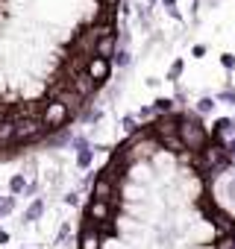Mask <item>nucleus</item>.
I'll return each instance as SVG.
<instances>
[{"instance_id": "7ed1b4c3", "label": "nucleus", "mask_w": 235, "mask_h": 249, "mask_svg": "<svg viewBox=\"0 0 235 249\" xmlns=\"http://www.w3.org/2000/svg\"><path fill=\"white\" fill-rule=\"evenodd\" d=\"M150 135L156 141H165V138H176L179 135V114H159L150 126Z\"/></svg>"}, {"instance_id": "aec40b11", "label": "nucleus", "mask_w": 235, "mask_h": 249, "mask_svg": "<svg viewBox=\"0 0 235 249\" xmlns=\"http://www.w3.org/2000/svg\"><path fill=\"white\" fill-rule=\"evenodd\" d=\"M30 185H27V179H24V173H18V176H12V182H9V191L12 194H24Z\"/></svg>"}, {"instance_id": "20e7f679", "label": "nucleus", "mask_w": 235, "mask_h": 249, "mask_svg": "<svg viewBox=\"0 0 235 249\" xmlns=\"http://www.w3.org/2000/svg\"><path fill=\"white\" fill-rule=\"evenodd\" d=\"M85 71H88V76H91L97 85H103V82H109V76H112V59L91 56L88 65H85Z\"/></svg>"}, {"instance_id": "6ab92c4d", "label": "nucleus", "mask_w": 235, "mask_h": 249, "mask_svg": "<svg viewBox=\"0 0 235 249\" xmlns=\"http://www.w3.org/2000/svg\"><path fill=\"white\" fill-rule=\"evenodd\" d=\"M136 117H138V123H147V120H156V117H159V111H156L153 106H141Z\"/></svg>"}, {"instance_id": "1a4fd4ad", "label": "nucleus", "mask_w": 235, "mask_h": 249, "mask_svg": "<svg viewBox=\"0 0 235 249\" xmlns=\"http://www.w3.org/2000/svg\"><path fill=\"white\" fill-rule=\"evenodd\" d=\"M79 249H100V231L91 220H85V226L79 231Z\"/></svg>"}, {"instance_id": "ddd939ff", "label": "nucleus", "mask_w": 235, "mask_h": 249, "mask_svg": "<svg viewBox=\"0 0 235 249\" xmlns=\"http://www.w3.org/2000/svg\"><path fill=\"white\" fill-rule=\"evenodd\" d=\"M215 106H217V100H215V97H200V100H197V106H194V111H197L200 117H206V114H212V111H215Z\"/></svg>"}, {"instance_id": "9b49d317", "label": "nucleus", "mask_w": 235, "mask_h": 249, "mask_svg": "<svg viewBox=\"0 0 235 249\" xmlns=\"http://www.w3.org/2000/svg\"><path fill=\"white\" fill-rule=\"evenodd\" d=\"M15 132H18V123H15L12 117L0 120V147H6V144H15Z\"/></svg>"}, {"instance_id": "a211bd4d", "label": "nucleus", "mask_w": 235, "mask_h": 249, "mask_svg": "<svg viewBox=\"0 0 235 249\" xmlns=\"http://www.w3.org/2000/svg\"><path fill=\"white\" fill-rule=\"evenodd\" d=\"M118 68H130V62H133V56H130V50L127 47H118V53H115V59H112Z\"/></svg>"}, {"instance_id": "412c9836", "label": "nucleus", "mask_w": 235, "mask_h": 249, "mask_svg": "<svg viewBox=\"0 0 235 249\" xmlns=\"http://www.w3.org/2000/svg\"><path fill=\"white\" fill-rule=\"evenodd\" d=\"M15 211V196H0V217Z\"/></svg>"}, {"instance_id": "9d476101", "label": "nucleus", "mask_w": 235, "mask_h": 249, "mask_svg": "<svg viewBox=\"0 0 235 249\" xmlns=\"http://www.w3.org/2000/svg\"><path fill=\"white\" fill-rule=\"evenodd\" d=\"M115 53H118V36H115V33H106V36L97 41V50H94V56L115 59Z\"/></svg>"}, {"instance_id": "f257e3e1", "label": "nucleus", "mask_w": 235, "mask_h": 249, "mask_svg": "<svg viewBox=\"0 0 235 249\" xmlns=\"http://www.w3.org/2000/svg\"><path fill=\"white\" fill-rule=\"evenodd\" d=\"M179 141H182L185 153H194V156H197L203 147H209L212 135H209V129L203 126V117H200L197 111H182V114H179Z\"/></svg>"}, {"instance_id": "f03ea898", "label": "nucleus", "mask_w": 235, "mask_h": 249, "mask_svg": "<svg viewBox=\"0 0 235 249\" xmlns=\"http://www.w3.org/2000/svg\"><path fill=\"white\" fill-rule=\"evenodd\" d=\"M71 108L62 103V100H47L44 103V111H41V120H44V126H47V132H53V129H62L65 123L71 120Z\"/></svg>"}, {"instance_id": "c756f323", "label": "nucleus", "mask_w": 235, "mask_h": 249, "mask_svg": "<svg viewBox=\"0 0 235 249\" xmlns=\"http://www.w3.org/2000/svg\"><path fill=\"white\" fill-rule=\"evenodd\" d=\"M6 240H9V234H6V231H0V243H6Z\"/></svg>"}, {"instance_id": "423d86ee", "label": "nucleus", "mask_w": 235, "mask_h": 249, "mask_svg": "<svg viewBox=\"0 0 235 249\" xmlns=\"http://www.w3.org/2000/svg\"><path fill=\"white\" fill-rule=\"evenodd\" d=\"M85 220L106 226V223L112 220V202H103V199H91V202H88V208H85Z\"/></svg>"}, {"instance_id": "4468645a", "label": "nucleus", "mask_w": 235, "mask_h": 249, "mask_svg": "<svg viewBox=\"0 0 235 249\" xmlns=\"http://www.w3.org/2000/svg\"><path fill=\"white\" fill-rule=\"evenodd\" d=\"M174 106H176L174 97H159V100L153 103V108H156L159 114H174Z\"/></svg>"}, {"instance_id": "bb28decb", "label": "nucleus", "mask_w": 235, "mask_h": 249, "mask_svg": "<svg viewBox=\"0 0 235 249\" xmlns=\"http://www.w3.org/2000/svg\"><path fill=\"white\" fill-rule=\"evenodd\" d=\"M223 147H226V153H229V159L235 161V138H229V141H226Z\"/></svg>"}, {"instance_id": "f8f14e48", "label": "nucleus", "mask_w": 235, "mask_h": 249, "mask_svg": "<svg viewBox=\"0 0 235 249\" xmlns=\"http://www.w3.org/2000/svg\"><path fill=\"white\" fill-rule=\"evenodd\" d=\"M121 126H124V132H127L130 138L141 135V126H138V117H136V114H127V117L121 120Z\"/></svg>"}, {"instance_id": "4be33fe9", "label": "nucleus", "mask_w": 235, "mask_h": 249, "mask_svg": "<svg viewBox=\"0 0 235 249\" xmlns=\"http://www.w3.org/2000/svg\"><path fill=\"white\" fill-rule=\"evenodd\" d=\"M182 71H185V62H182V59H176V62L171 65V71H168V79H171V82H176V79L182 76Z\"/></svg>"}, {"instance_id": "cd10ccee", "label": "nucleus", "mask_w": 235, "mask_h": 249, "mask_svg": "<svg viewBox=\"0 0 235 249\" xmlns=\"http://www.w3.org/2000/svg\"><path fill=\"white\" fill-rule=\"evenodd\" d=\"M65 202H68V205H77V202H79V194H77V191H71V194L65 196Z\"/></svg>"}, {"instance_id": "dca6fc26", "label": "nucleus", "mask_w": 235, "mask_h": 249, "mask_svg": "<svg viewBox=\"0 0 235 249\" xmlns=\"http://www.w3.org/2000/svg\"><path fill=\"white\" fill-rule=\"evenodd\" d=\"M91 161H94V150H91V147H85V150H79V153H77V164H79L82 170H88V167H91Z\"/></svg>"}, {"instance_id": "5701e85b", "label": "nucleus", "mask_w": 235, "mask_h": 249, "mask_svg": "<svg viewBox=\"0 0 235 249\" xmlns=\"http://www.w3.org/2000/svg\"><path fill=\"white\" fill-rule=\"evenodd\" d=\"M220 68L232 73V71H235V56H232V53H220Z\"/></svg>"}, {"instance_id": "f3484780", "label": "nucleus", "mask_w": 235, "mask_h": 249, "mask_svg": "<svg viewBox=\"0 0 235 249\" xmlns=\"http://www.w3.org/2000/svg\"><path fill=\"white\" fill-rule=\"evenodd\" d=\"M215 100H217V103H226V106L235 108V88H232V85H223V91H217Z\"/></svg>"}, {"instance_id": "c85d7f7f", "label": "nucleus", "mask_w": 235, "mask_h": 249, "mask_svg": "<svg viewBox=\"0 0 235 249\" xmlns=\"http://www.w3.org/2000/svg\"><path fill=\"white\" fill-rule=\"evenodd\" d=\"M162 6H165L168 12H174V9H176V0H162Z\"/></svg>"}, {"instance_id": "a878e982", "label": "nucleus", "mask_w": 235, "mask_h": 249, "mask_svg": "<svg viewBox=\"0 0 235 249\" xmlns=\"http://www.w3.org/2000/svg\"><path fill=\"white\" fill-rule=\"evenodd\" d=\"M191 53H194V59H203V56H206V44H194Z\"/></svg>"}, {"instance_id": "2eb2a0df", "label": "nucleus", "mask_w": 235, "mask_h": 249, "mask_svg": "<svg viewBox=\"0 0 235 249\" xmlns=\"http://www.w3.org/2000/svg\"><path fill=\"white\" fill-rule=\"evenodd\" d=\"M41 214H44V202H41V199H36V202L27 208V214H24V223H33V220H39Z\"/></svg>"}, {"instance_id": "0eeeda50", "label": "nucleus", "mask_w": 235, "mask_h": 249, "mask_svg": "<svg viewBox=\"0 0 235 249\" xmlns=\"http://www.w3.org/2000/svg\"><path fill=\"white\" fill-rule=\"evenodd\" d=\"M71 85H74V91H77L79 97H85V100H88V97H91V94L100 88V85H97V82L88 76V71H79V73H74V76H71Z\"/></svg>"}, {"instance_id": "b1692460", "label": "nucleus", "mask_w": 235, "mask_h": 249, "mask_svg": "<svg viewBox=\"0 0 235 249\" xmlns=\"http://www.w3.org/2000/svg\"><path fill=\"white\" fill-rule=\"evenodd\" d=\"M215 249H235V234H226V237H217Z\"/></svg>"}, {"instance_id": "393cba45", "label": "nucleus", "mask_w": 235, "mask_h": 249, "mask_svg": "<svg viewBox=\"0 0 235 249\" xmlns=\"http://www.w3.org/2000/svg\"><path fill=\"white\" fill-rule=\"evenodd\" d=\"M71 147L79 153V150H85V147H88V141H85V138H71Z\"/></svg>"}, {"instance_id": "7c9ffc66", "label": "nucleus", "mask_w": 235, "mask_h": 249, "mask_svg": "<svg viewBox=\"0 0 235 249\" xmlns=\"http://www.w3.org/2000/svg\"><path fill=\"white\" fill-rule=\"evenodd\" d=\"M147 3H156V0H147Z\"/></svg>"}, {"instance_id": "39448f33", "label": "nucleus", "mask_w": 235, "mask_h": 249, "mask_svg": "<svg viewBox=\"0 0 235 249\" xmlns=\"http://www.w3.org/2000/svg\"><path fill=\"white\" fill-rule=\"evenodd\" d=\"M115 179L103 170L97 179H94V188H91V199H103V202H112L115 199Z\"/></svg>"}, {"instance_id": "6e6552de", "label": "nucleus", "mask_w": 235, "mask_h": 249, "mask_svg": "<svg viewBox=\"0 0 235 249\" xmlns=\"http://www.w3.org/2000/svg\"><path fill=\"white\" fill-rule=\"evenodd\" d=\"M212 220H215V231H217V237L235 234V217H232V214H226V211H212Z\"/></svg>"}]
</instances>
